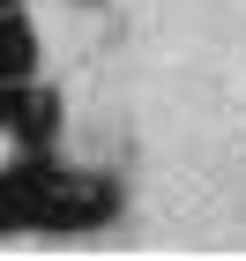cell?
<instances>
[{
	"label": "cell",
	"instance_id": "5",
	"mask_svg": "<svg viewBox=\"0 0 246 261\" xmlns=\"http://www.w3.org/2000/svg\"><path fill=\"white\" fill-rule=\"evenodd\" d=\"M0 8H22V0H0Z\"/></svg>",
	"mask_w": 246,
	"mask_h": 261
},
{
	"label": "cell",
	"instance_id": "2",
	"mask_svg": "<svg viewBox=\"0 0 246 261\" xmlns=\"http://www.w3.org/2000/svg\"><path fill=\"white\" fill-rule=\"evenodd\" d=\"M15 149H52V135H60V105H52V90H30L22 82V105H15Z\"/></svg>",
	"mask_w": 246,
	"mask_h": 261
},
{
	"label": "cell",
	"instance_id": "3",
	"mask_svg": "<svg viewBox=\"0 0 246 261\" xmlns=\"http://www.w3.org/2000/svg\"><path fill=\"white\" fill-rule=\"evenodd\" d=\"M38 67V30L22 22V8H0V82H30Z\"/></svg>",
	"mask_w": 246,
	"mask_h": 261
},
{
	"label": "cell",
	"instance_id": "4",
	"mask_svg": "<svg viewBox=\"0 0 246 261\" xmlns=\"http://www.w3.org/2000/svg\"><path fill=\"white\" fill-rule=\"evenodd\" d=\"M15 105H22V82H0V135L15 127Z\"/></svg>",
	"mask_w": 246,
	"mask_h": 261
},
{
	"label": "cell",
	"instance_id": "1",
	"mask_svg": "<svg viewBox=\"0 0 246 261\" xmlns=\"http://www.w3.org/2000/svg\"><path fill=\"white\" fill-rule=\"evenodd\" d=\"M112 217H120V187L52 164V149H22L0 172V231H97Z\"/></svg>",
	"mask_w": 246,
	"mask_h": 261
}]
</instances>
